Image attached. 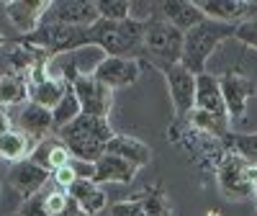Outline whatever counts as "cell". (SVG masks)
I'll list each match as a JSON object with an SVG mask.
<instances>
[{"instance_id":"obj_11","label":"cell","mask_w":257,"mask_h":216,"mask_svg":"<svg viewBox=\"0 0 257 216\" xmlns=\"http://www.w3.org/2000/svg\"><path fill=\"white\" fill-rule=\"evenodd\" d=\"M196 6L208 21L229 26H239L242 21L257 16V3H249V0H198Z\"/></svg>"},{"instance_id":"obj_39","label":"cell","mask_w":257,"mask_h":216,"mask_svg":"<svg viewBox=\"0 0 257 216\" xmlns=\"http://www.w3.org/2000/svg\"><path fill=\"white\" fill-rule=\"evenodd\" d=\"M254 196H257V183H254Z\"/></svg>"},{"instance_id":"obj_2","label":"cell","mask_w":257,"mask_h":216,"mask_svg":"<svg viewBox=\"0 0 257 216\" xmlns=\"http://www.w3.org/2000/svg\"><path fill=\"white\" fill-rule=\"evenodd\" d=\"M144 31L147 24L139 21H98L90 26V44L98 47L105 57L121 59H139L144 52Z\"/></svg>"},{"instance_id":"obj_1","label":"cell","mask_w":257,"mask_h":216,"mask_svg":"<svg viewBox=\"0 0 257 216\" xmlns=\"http://www.w3.org/2000/svg\"><path fill=\"white\" fill-rule=\"evenodd\" d=\"M62 144L70 149L72 160L82 162H98L105 155V147L113 139V126L108 119H98V116H80L70 126H64L57 132Z\"/></svg>"},{"instance_id":"obj_7","label":"cell","mask_w":257,"mask_h":216,"mask_svg":"<svg viewBox=\"0 0 257 216\" xmlns=\"http://www.w3.org/2000/svg\"><path fill=\"white\" fill-rule=\"evenodd\" d=\"M100 16L95 3L88 0H62V3H49L44 18H41V26H77V29H90L93 24H98Z\"/></svg>"},{"instance_id":"obj_17","label":"cell","mask_w":257,"mask_h":216,"mask_svg":"<svg viewBox=\"0 0 257 216\" xmlns=\"http://www.w3.org/2000/svg\"><path fill=\"white\" fill-rule=\"evenodd\" d=\"M105 152L121 157L123 162L134 165L137 170L147 167L149 162H152V149H149L144 142H139L134 137H126V134H113V139L108 142V147H105Z\"/></svg>"},{"instance_id":"obj_22","label":"cell","mask_w":257,"mask_h":216,"mask_svg":"<svg viewBox=\"0 0 257 216\" xmlns=\"http://www.w3.org/2000/svg\"><path fill=\"white\" fill-rule=\"evenodd\" d=\"M67 85L70 82H64L59 77H47L44 82H39V85H29V100L44 105V108H49V111H52V108L62 100L64 90H67Z\"/></svg>"},{"instance_id":"obj_18","label":"cell","mask_w":257,"mask_h":216,"mask_svg":"<svg viewBox=\"0 0 257 216\" xmlns=\"http://www.w3.org/2000/svg\"><path fill=\"white\" fill-rule=\"evenodd\" d=\"M162 18L170 26H175L180 34H188L190 29H196L201 21H206V16L198 11L196 3H185V0H167L160 6Z\"/></svg>"},{"instance_id":"obj_27","label":"cell","mask_w":257,"mask_h":216,"mask_svg":"<svg viewBox=\"0 0 257 216\" xmlns=\"http://www.w3.org/2000/svg\"><path fill=\"white\" fill-rule=\"evenodd\" d=\"M188 119L193 121V126L203 129V132L211 134V137L224 139L229 134V119H219V116H211V114H203V111H193Z\"/></svg>"},{"instance_id":"obj_35","label":"cell","mask_w":257,"mask_h":216,"mask_svg":"<svg viewBox=\"0 0 257 216\" xmlns=\"http://www.w3.org/2000/svg\"><path fill=\"white\" fill-rule=\"evenodd\" d=\"M11 129H13V119H11V111H8V108H3V105H0V134L11 132Z\"/></svg>"},{"instance_id":"obj_12","label":"cell","mask_w":257,"mask_h":216,"mask_svg":"<svg viewBox=\"0 0 257 216\" xmlns=\"http://www.w3.org/2000/svg\"><path fill=\"white\" fill-rule=\"evenodd\" d=\"M8 180L16 188L18 196L24 198V201H29V198L36 196V193H41V190L47 188V183L52 180V172L44 170L41 165H36L34 160H21V162H16L11 167Z\"/></svg>"},{"instance_id":"obj_9","label":"cell","mask_w":257,"mask_h":216,"mask_svg":"<svg viewBox=\"0 0 257 216\" xmlns=\"http://www.w3.org/2000/svg\"><path fill=\"white\" fill-rule=\"evenodd\" d=\"M75 95L80 100V108L85 116H98V119H108L111 108H113V90L105 88L103 82H98L93 75H82L72 82Z\"/></svg>"},{"instance_id":"obj_15","label":"cell","mask_w":257,"mask_h":216,"mask_svg":"<svg viewBox=\"0 0 257 216\" xmlns=\"http://www.w3.org/2000/svg\"><path fill=\"white\" fill-rule=\"evenodd\" d=\"M47 8L49 0H11V3H6V16L21 36H29L41 26Z\"/></svg>"},{"instance_id":"obj_16","label":"cell","mask_w":257,"mask_h":216,"mask_svg":"<svg viewBox=\"0 0 257 216\" xmlns=\"http://www.w3.org/2000/svg\"><path fill=\"white\" fill-rule=\"evenodd\" d=\"M196 111L219 116V119H229L224 93H221V82H219L216 75L203 72V75L196 77Z\"/></svg>"},{"instance_id":"obj_34","label":"cell","mask_w":257,"mask_h":216,"mask_svg":"<svg viewBox=\"0 0 257 216\" xmlns=\"http://www.w3.org/2000/svg\"><path fill=\"white\" fill-rule=\"evenodd\" d=\"M52 180H54V185H57V188L67 190V188H70V185L77 180V175H75L72 165H64V167H59L57 172H52Z\"/></svg>"},{"instance_id":"obj_5","label":"cell","mask_w":257,"mask_h":216,"mask_svg":"<svg viewBox=\"0 0 257 216\" xmlns=\"http://www.w3.org/2000/svg\"><path fill=\"white\" fill-rule=\"evenodd\" d=\"M183 39H185V34H180L175 26H170L167 21L149 24L144 31V52H147V57L155 59L160 70L167 67V64H180Z\"/></svg>"},{"instance_id":"obj_37","label":"cell","mask_w":257,"mask_h":216,"mask_svg":"<svg viewBox=\"0 0 257 216\" xmlns=\"http://www.w3.org/2000/svg\"><path fill=\"white\" fill-rule=\"evenodd\" d=\"M6 44V39H3V34H0V47H3Z\"/></svg>"},{"instance_id":"obj_31","label":"cell","mask_w":257,"mask_h":216,"mask_svg":"<svg viewBox=\"0 0 257 216\" xmlns=\"http://www.w3.org/2000/svg\"><path fill=\"white\" fill-rule=\"evenodd\" d=\"M234 39L242 41L244 47H252L257 49V16L254 18H247L242 21V24L237 26V34H234Z\"/></svg>"},{"instance_id":"obj_14","label":"cell","mask_w":257,"mask_h":216,"mask_svg":"<svg viewBox=\"0 0 257 216\" xmlns=\"http://www.w3.org/2000/svg\"><path fill=\"white\" fill-rule=\"evenodd\" d=\"M139 72H142L139 59L105 57V59L98 64V67H95L93 77H95L98 82H103L105 88L116 90V88H126V85H134L137 77H139Z\"/></svg>"},{"instance_id":"obj_28","label":"cell","mask_w":257,"mask_h":216,"mask_svg":"<svg viewBox=\"0 0 257 216\" xmlns=\"http://www.w3.org/2000/svg\"><path fill=\"white\" fill-rule=\"evenodd\" d=\"M95 8L103 21H126L132 3H126V0H98Z\"/></svg>"},{"instance_id":"obj_4","label":"cell","mask_w":257,"mask_h":216,"mask_svg":"<svg viewBox=\"0 0 257 216\" xmlns=\"http://www.w3.org/2000/svg\"><path fill=\"white\" fill-rule=\"evenodd\" d=\"M29 49L41 52L47 59H54L59 54H70L82 47H90V29H77V26H39L34 34L24 36L18 41Z\"/></svg>"},{"instance_id":"obj_3","label":"cell","mask_w":257,"mask_h":216,"mask_svg":"<svg viewBox=\"0 0 257 216\" xmlns=\"http://www.w3.org/2000/svg\"><path fill=\"white\" fill-rule=\"evenodd\" d=\"M237 26L229 24H216V21H201L196 29H190L183 39V59L180 64L185 70H190L193 75H203L206 72V62L208 57L216 52V47L226 39H234Z\"/></svg>"},{"instance_id":"obj_25","label":"cell","mask_w":257,"mask_h":216,"mask_svg":"<svg viewBox=\"0 0 257 216\" xmlns=\"http://www.w3.org/2000/svg\"><path fill=\"white\" fill-rule=\"evenodd\" d=\"M44 206L49 216H77L82 213L77 201L62 188H44Z\"/></svg>"},{"instance_id":"obj_40","label":"cell","mask_w":257,"mask_h":216,"mask_svg":"<svg viewBox=\"0 0 257 216\" xmlns=\"http://www.w3.org/2000/svg\"><path fill=\"white\" fill-rule=\"evenodd\" d=\"M77 216H85V213H77Z\"/></svg>"},{"instance_id":"obj_26","label":"cell","mask_w":257,"mask_h":216,"mask_svg":"<svg viewBox=\"0 0 257 216\" xmlns=\"http://www.w3.org/2000/svg\"><path fill=\"white\" fill-rule=\"evenodd\" d=\"M221 142L231 149V155H239L249 165L257 162V134H226Z\"/></svg>"},{"instance_id":"obj_8","label":"cell","mask_w":257,"mask_h":216,"mask_svg":"<svg viewBox=\"0 0 257 216\" xmlns=\"http://www.w3.org/2000/svg\"><path fill=\"white\" fill-rule=\"evenodd\" d=\"M160 72L167 80L175 114L180 119L190 116L193 111H196V75H193L190 70H185L183 64H167V67H162Z\"/></svg>"},{"instance_id":"obj_32","label":"cell","mask_w":257,"mask_h":216,"mask_svg":"<svg viewBox=\"0 0 257 216\" xmlns=\"http://www.w3.org/2000/svg\"><path fill=\"white\" fill-rule=\"evenodd\" d=\"M18 216H49V211H47V206H44V190L36 193L34 198L24 201V206H21Z\"/></svg>"},{"instance_id":"obj_19","label":"cell","mask_w":257,"mask_h":216,"mask_svg":"<svg viewBox=\"0 0 257 216\" xmlns=\"http://www.w3.org/2000/svg\"><path fill=\"white\" fill-rule=\"evenodd\" d=\"M29 160H34L36 165H41V167L49 170V172H57L59 167L70 165L72 155H70V149L62 144L59 137H47V139H41L34 147V152H31Z\"/></svg>"},{"instance_id":"obj_38","label":"cell","mask_w":257,"mask_h":216,"mask_svg":"<svg viewBox=\"0 0 257 216\" xmlns=\"http://www.w3.org/2000/svg\"><path fill=\"white\" fill-rule=\"evenodd\" d=\"M208 216H221V213H208Z\"/></svg>"},{"instance_id":"obj_21","label":"cell","mask_w":257,"mask_h":216,"mask_svg":"<svg viewBox=\"0 0 257 216\" xmlns=\"http://www.w3.org/2000/svg\"><path fill=\"white\" fill-rule=\"evenodd\" d=\"M39 142L29 139L24 132H18V129H11V132L0 134V160H8V162H21V160H29L34 147Z\"/></svg>"},{"instance_id":"obj_36","label":"cell","mask_w":257,"mask_h":216,"mask_svg":"<svg viewBox=\"0 0 257 216\" xmlns=\"http://www.w3.org/2000/svg\"><path fill=\"white\" fill-rule=\"evenodd\" d=\"M249 178H252V183H257V162L249 165Z\"/></svg>"},{"instance_id":"obj_10","label":"cell","mask_w":257,"mask_h":216,"mask_svg":"<svg viewBox=\"0 0 257 216\" xmlns=\"http://www.w3.org/2000/svg\"><path fill=\"white\" fill-rule=\"evenodd\" d=\"M221 82V93H224V103H226V116L229 121H239L247 114V100L252 95H257V85L242 75L239 70H229L219 77Z\"/></svg>"},{"instance_id":"obj_6","label":"cell","mask_w":257,"mask_h":216,"mask_svg":"<svg viewBox=\"0 0 257 216\" xmlns=\"http://www.w3.org/2000/svg\"><path fill=\"white\" fill-rule=\"evenodd\" d=\"M216 180L221 185V193L226 198L237 201V198H247L254 196V183L249 178V162L242 160L239 155H226L219 167H216Z\"/></svg>"},{"instance_id":"obj_13","label":"cell","mask_w":257,"mask_h":216,"mask_svg":"<svg viewBox=\"0 0 257 216\" xmlns=\"http://www.w3.org/2000/svg\"><path fill=\"white\" fill-rule=\"evenodd\" d=\"M13 119V129H18V132H24L29 139L34 142H41L47 139L49 132H54V124H52V111L39 103H31L26 100L24 105H18V111Z\"/></svg>"},{"instance_id":"obj_33","label":"cell","mask_w":257,"mask_h":216,"mask_svg":"<svg viewBox=\"0 0 257 216\" xmlns=\"http://www.w3.org/2000/svg\"><path fill=\"white\" fill-rule=\"evenodd\" d=\"M111 216H147L144 213V206L139 198H132V201H121L111 208Z\"/></svg>"},{"instance_id":"obj_30","label":"cell","mask_w":257,"mask_h":216,"mask_svg":"<svg viewBox=\"0 0 257 216\" xmlns=\"http://www.w3.org/2000/svg\"><path fill=\"white\" fill-rule=\"evenodd\" d=\"M105 203H108V196H105V190L95 185V188L88 193V196L80 201V211H82L85 216H98V213L105 208Z\"/></svg>"},{"instance_id":"obj_24","label":"cell","mask_w":257,"mask_h":216,"mask_svg":"<svg viewBox=\"0 0 257 216\" xmlns=\"http://www.w3.org/2000/svg\"><path fill=\"white\" fill-rule=\"evenodd\" d=\"M82 116V108H80V100L75 95V88L72 85H67V90H64L62 100L52 108V124H54V132H59V129L70 126L75 119Z\"/></svg>"},{"instance_id":"obj_23","label":"cell","mask_w":257,"mask_h":216,"mask_svg":"<svg viewBox=\"0 0 257 216\" xmlns=\"http://www.w3.org/2000/svg\"><path fill=\"white\" fill-rule=\"evenodd\" d=\"M29 100V82L26 77L6 72L0 77V105L13 108V105H24Z\"/></svg>"},{"instance_id":"obj_29","label":"cell","mask_w":257,"mask_h":216,"mask_svg":"<svg viewBox=\"0 0 257 216\" xmlns=\"http://www.w3.org/2000/svg\"><path fill=\"white\" fill-rule=\"evenodd\" d=\"M139 201H142L147 216H173V211H170V203H167V198H165L162 190H149L147 196H139Z\"/></svg>"},{"instance_id":"obj_20","label":"cell","mask_w":257,"mask_h":216,"mask_svg":"<svg viewBox=\"0 0 257 216\" xmlns=\"http://www.w3.org/2000/svg\"><path fill=\"white\" fill-rule=\"evenodd\" d=\"M137 178V167L134 165H128L123 162L121 157L116 155H108L105 152L98 162H95V185L100 183H121V185H128Z\"/></svg>"}]
</instances>
